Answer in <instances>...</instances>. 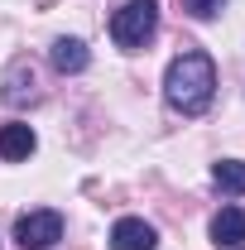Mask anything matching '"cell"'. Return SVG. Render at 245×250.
<instances>
[{"instance_id": "obj_4", "label": "cell", "mask_w": 245, "mask_h": 250, "mask_svg": "<svg viewBox=\"0 0 245 250\" xmlns=\"http://www.w3.org/2000/svg\"><path fill=\"white\" fill-rule=\"evenodd\" d=\"M159 246V231L144 217H121L111 226V250H154Z\"/></svg>"}, {"instance_id": "obj_9", "label": "cell", "mask_w": 245, "mask_h": 250, "mask_svg": "<svg viewBox=\"0 0 245 250\" xmlns=\"http://www.w3.org/2000/svg\"><path fill=\"white\" fill-rule=\"evenodd\" d=\"M212 183L221 192H245V159H221V164H212Z\"/></svg>"}, {"instance_id": "obj_2", "label": "cell", "mask_w": 245, "mask_h": 250, "mask_svg": "<svg viewBox=\"0 0 245 250\" xmlns=\"http://www.w3.org/2000/svg\"><path fill=\"white\" fill-rule=\"evenodd\" d=\"M159 29V0H125L111 15V39L121 48H144Z\"/></svg>"}, {"instance_id": "obj_10", "label": "cell", "mask_w": 245, "mask_h": 250, "mask_svg": "<svg viewBox=\"0 0 245 250\" xmlns=\"http://www.w3.org/2000/svg\"><path fill=\"white\" fill-rule=\"evenodd\" d=\"M183 10L192 20H216V15L226 10V0H183Z\"/></svg>"}, {"instance_id": "obj_7", "label": "cell", "mask_w": 245, "mask_h": 250, "mask_svg": "<svg viewBox=\"0 0 245 250\" xmlns=\"http://www.w3.org/2000/svg\"><path fill=\"white\" fill-rule=\"evenodd\" d=\"M34 149H39V135H34L29 125H20V121L0 125V159H10V164H20V159H29Z\"/></svg>"}, {"instance_id": "obj_5", "label": "cell", "mask_w": 245, "mask_h": 250, "mask_svg": "<svg viewBox=\"0 0 245 250\" xmlns=\"http://www.w3.org/2000/svg\"><path fill=\"white\" fill-rule=\"evenodd\" d=\"M212 241L216 250H241L245 246V207H221L212 217Z\"/></svg>"}, {"instance_id": "obj_1", "label": "cell", "mask_w": 245, "mask_h": 250, "mask_svg": "<svg viewBox=\"0 0 245 250\" xmlns=\"http://www.w3.org/2000/svg\"><path fill=\"white\" fill-rule=\"evenodd\" d=\"M216 96V62L202 53V48H187L168 62L163 72V101L183 116H202Z\"/></svg>"}, {"instance_id": "obj_8", "label": "cell", "mask_w": 245, "mask_h": 250, "mask_svg": "<svg viewBox=\"0 0 245 250\" xmlns=\"http://www.w3.org/2000/svg\"><path fill=\"white\" fill-rule=\"evenodd\" d=\"M48 62L58 67L62 77H72V72H82V67L92 62V53H87V43H82V39H53V48H48Z\"/></svg>"}, {"instance_id": "obj_6", "label": "cell", "mask_w": 245, "mask_h": 250, "mask_svg": "<svg viewBox=\"0 0 245 250\" xmlns=\"http://www.w3.org/2000/svg\"><path fill=\"white\" fill-rule=\"evenodd\" d=\"M5 101H10V106H29L34 96V67H29V58H15L10 62V67H5Z\"/></svg>"}, {"instance_id": "obj_3", "label": "cell", "mask_w": 245, "mask_h": 250, "mask_svg": "<svg viewBox=\"0 0 245 250\" xmlns=\"http://www.w3.org/2000/svg\"><path fill=\"white\" fill-rule=\"evenodd\" d=\"M15 241L24 250H48L62 241V217L53 207H39V212H24V217L15 221Z\"/></svg>"}]
</instances>
